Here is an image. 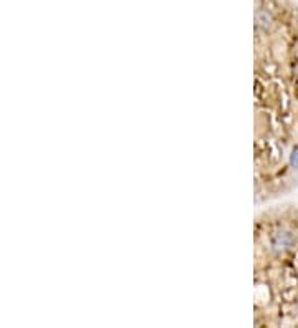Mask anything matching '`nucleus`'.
Listing matches in <instances>:
<instances>
[{
    "label": "nucleus",
    "instance_id": "1",
    "mask_svg": "<svg viewBox=\"0 0 298 328\" xmlns=\"http://www.w3.org/2000/svg\"><path fill=\"white\" fill-rule=\"evenodd\" d=\"M290 163H292L293 167L298 169V146L293 148V151H292V154H290Z\"/></svg>",
    "mask_w": 298,
    "mask_h": 328
}]
</instances>
